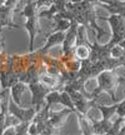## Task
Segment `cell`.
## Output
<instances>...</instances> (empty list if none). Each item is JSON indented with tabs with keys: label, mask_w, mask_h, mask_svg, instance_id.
Returning <instances> with one entry per match:
<instances>
[{
	"label": "cell",
	"mask_w": 125,
	"mask_h": 135,
	"mask_svg": "<svg viewBox=\"0 0 125 135\" xmlns=\"http://www.w3.org/2000/svg\"><path fill=\"white\" fill-rule=\"evenodd\" d=\"M96 80H98V86L103 91L108 93V95H110L114 104L119 103V100L115 97V90L118 89L119 84L121 81H124L125 79L118 76L115 74V70H105L96 76Z\"/></svg>",
	"instance_id": "obj_1"
},
{
	"label": "cell",
	"mask_w": 125,
	"mask_h": 135,
	"mask_svg": "<svg viewBox=\"0 0 125 135\" xmlns=\"http://www.w3.org/2000/svg\"><path fill=\"white\" fill-rule=\"evenodd\" d=\"M29 90L31 93V106L36 110V113H39L44 106L46 105L45 97L51 91V89L44 86L40 81H36L29 84Z\"/></svg>",
	"instance_id": "obj_2"
},
{
	"label": "cell",
	"mask_w": 125,
	"mask_h": 135,
	"mask_svg": "<svg viewBox=\"0 0 125 135\" xmlns=\"http://www.w3.org/2000/svg\"><path fill=\"white\" fill-rule=\"evenodd\" d=\"M9 113L15 115L20 120V123H30L36 115V110L31 108H23V106L16 105L14 101L10 99L9 103Z\"/></svg>",
	"instance_id": "obj_3"
},
{
	"label": "cell",
	"mask_w": 125,
	"mask_h": 135,
	"mask_svg": "<svg viewBox=\"0 0 125 135\" xmlns=\"http://www.w3.org/2000/svg\"><path fill=\"white\" fill-rule=\"evenodd\" d=\"M70 97L73 99V103H74V106H75V113L76 114H81V115H85L88 113V110L94 106V103L93 100H89L83 93L80 91H73L69 93Z\"/></svg>",
	"instance_id": "obj_4"
},
{
	"label": "cell",
	"mask_w": 125,
	"mask_h": 135,
	"mask_svg": "<svg viewBox=\"0 0 125 135\" xmlns=\"http://www.w3.org/2000/svg\"><path fill=\"white\" fill-rule=\"evenodd\" d=\"M65 33H66V31H65ZM65 33H64V31H54L53 34H50L48 36L46 44H45L41 49H39L38 53L40 54V55L48 54V51L53 48V46H56L59 44H62L64 39H65Z\"/></svg>",
	"instance_id": "obj_5"
},
{
	"label": "cell",
	"mask_w": 125,
	"mask_h": 135,
	"mask_svg": "<svg viewBox=\"0 0 125 135\" xmlns=\"http://www.w3.org/2000/svg\"><path fill=\"white\" fill-rule=\"evenodd\" d=\"M73 110H70V109H68V108H65L64 110H60V111H55V113H53V111H50L49 113V124L53 126V128H55V129H59V128H61L62 124L65 123V120H66L68 115L71 113Z\"/></svg>",
	"instance_id": "obj_6"
},
{
	"label": "cell",
	"mask_w": 125,
	"mask_h": 135,
	"mask_svg": "<svg viewBox=\"0 0 125 135\" xmlns=\"http://www.w3.org/2000/svg\"><path fill=\"white\" fill-rule=\"evenodd\" d=\"M28 88H29V85L23 81H18L16 84H14L13 86L10 88V98H11V100L14 101L16 105H19V106L23 105L21 104V97L26 91Z\"/></svg>",
	"instance_id": "obj_7"
},
{
	"label": "cell",
	"mask_w": 125,
	"mask_h": 135,
	"mask_svg": "<svg viewBox=\"0 0 125 135\" xmlns=\"http://www.w3.org/2000/svg\"><path fill=\"white\" fill-rule=\"evenodd\" d=\"M114 120H105V119H100V120L93 123V130H94V135H105L109 129L113 125Z\"/></svg>",
	"instance_id": "obj_8"
},
{
	"label": "cell",
	"mask_w": 125,
	"mask_h": 135,
	"mask_svg": "<svg viewBox=\"0 0 125 135\" xmlns=\"http://www.w3.org/2000/svg\"><path fill=\"white\" fill-rule=\"evenodd\" d=\"M95 106L100 110L101 113V119L105 120H113L114 116L116 115V108H118V103L113 104V105H100V104H95Z\"/></svg>",
	"instance_id": "obj_9"
},
{
	"label": "cell",
	"mask_w": 125,
	"mask_h": 135,
	"mask_svg": "<svg viewBox=\"0 0 125 135\" xmlns=\"http://www.w3.org/2000/svg\"><path fill=\"white\" fill-rule=\"evenodd\" d=\"M78 120H79V125H80V130H81L83 135H94V130H93V123L88 119L85 115L81 114H76Z\"/></svg>",
	"instance_id": "obj_10"
},
{
	"label": "cell",
	"mask_w": 125,
	"mask_h": 135,
	"mask_svg": "<svg viewBox=\"0 0 125 135\" xmlns=\"http://www.w3.org/2000/svg\"><path fill=\"white\" fill-rule=\"evenodd\" d=\"M38 13H39V9L36 6V0H30L29 3L23 8L20 14L23 15L24 18H26V19H30V18H36Z\"/></svg>",
	"instance_id": "obj_11"
},
{
	"label": "cell",
	"mask_w": 125,
	"mask_h": 135,
	"mask_svg": "<svg viewBox=\"0 0 125 135\" xmlns=\"http://www.w3.org/2000/svg\"><path fill=\"white\" fill-rule=\"evenodd\" d=\"M79 45H88L92 46V44L88 38V28L85 25H79L76 30V46Z\"/></svg>",
	"instance_id": "obj_12"
},
{
	"label": "cell",
	"mask_w": 125,
	"mask_h": 135,
	"mask_svg": "<svg viewBox=\"0 0 125 135\" xmlns=\"http://www.w3.org/2000/svg\"><path fill=\"white\" fill-rule=\"evenodd\" d=\"M90 50H92V46H88V45H79V46H75L74 49V55L75 58L79 59V60H86L90 56Z\"/></svg>",
	"instance_id": "obj_13"
},
{
	"label": "cell",
	"mask_w": 125,
	"mask_h": 135,
	"mask_svg": "<svg viewBox=\"0 0 125 135\" xmlns=\"http://www.w3.org/2000/svg\"><path fill=\"white\" fill-rule=\"evenodd\" d=\"M123 124H124V118H119V116H116V119L113 121L111 128L109 129V131H108L105 135H119L121 128H123Z\"/></svg>",
	"instance_id": "obj_14"
},
{
	"label": "cell",
	"mask_w": 125,
	"mask_h": 135,
	"mask_svg": "<svg viewBox=\"0 0 125 135\" xmlns=\"http://www.w3.org/2000/svg\"><path fill=\"white\" fill-rule=\"evenodd\" d=\"M60 103H61L62 105L68 108V109H70L75 113V106H74V103H73V99L70 97V94L66 93L65 90H62L61 91V95H60Z\"/></svg>",
	"instance_id": "obj_15"
},
{
	"label": "cell",
	"mask_w": 125,
	"mask_h": 135,
	"mask_svg": "<svg viewBox=\"0 0 125 135\" xmlns=\"http://www.w3.org/2000/svg\"><path fill=\"white\" fill-rule=\"evenodd\" d=\"M60 95H61L60 91H58V90H51V91L45 97L46 105L50 106V105H53V104H59V103H60Z\"/></svg>",
	"instance_id": "obj_16"
},
{
	"label": "cell",
	"mask_w": 125,
	"mask_h": 135,
	"mask_svg": "<svg viewBox=\"0 0 125 135\" xmlns=\"http://www.w3.org/2000/svg\"><path fill=\"white\" fill-rule=\"evenodd\" d=\"M64 66H65V69L69 70V71H79L80 68H81V60H79V59H76V58H73L64 64Z\"/></svg>",
	"instance_id": "obj_17"
},
{
	"label": "cell",
	"mask_w": 125,
	"mask_h": 135,
	"mask_svg": "<svg viewBox=\"0 0 125 135\" xmlns=\"http://www.w3.org/2000/svg\"><path fill=\"white\" fill-rule=\"evenodd\" d=\"M110 56L111 58H115V59H124L125 60V51L124 49L121 48L120 45H114L110 50Z\"/></svg>",
	"instance_id": "obj_18"
},
{
	"label": "cell",
	"mask_w": 125,
	"mask_h": 135,
	"mask_svg": "<svg viewBox=\"0 0 125 135\" xmlns=\"http://www.w3.org/2000/svg\"><path fill=\"white\" fill-rule=\"evenodd\" d=\"M19 124H20V120L15 115L10 114V113L6 114V119H5V129H6V128H15V126L19 125Z\"/></svg>",
	"instance_id": "obj_19"
},
{
	"label": "cell",
	"mask_w": 125,
	"mask_h": 135,
	"mask_svg": "<svg viewBox=\"0 0 125 135\" xmlns=\"http://www.w3.org/2000/svg\"><path fill=\"white\" fill-rule=\"evenodd\" d=\"M125 94V90H124ZM116 115L119 118H125V98L123 100H120L118 103V108H116Z\"/></svg>",
	"instance_id": "obj_20"
},
{
	"label": "cell",
	"mask_w": 125,
	"mask_h": 135,
	"mask_svg": "<svg viewBox=\"0 0 125 135\" xmlns=\"http://www.w3.org/2000/svg\"><path fill=\"white\" fill-rule=\"evenodd\" d=\"M54 3H55V0H36V6L39 10L46 9V8H50Z\"/></svg>",
	"instance_id": "obj_21"
},
{
	"label": "cell",
	"mask_w": 125,
	"mask_h": 135,
	"mask_svg": "<svg viewBox=\"0 0 125 135\" xmlns=\"http://www.w3.org/2000/svg\"><path fill=\"white\" fill-rule=\"evenodd\" d=\"M28 134L29 135H40V131H39L38 126L34 121H30L29 128H28Z\"/></svg>",
	"instance_id": "obj_22"
},
{
	"label": "cell",
	"mask_w": 125,
	"mask_h": 135,
	"mask_svg": "<svg viewBox=\"0 0 125 135\" xmlns=\"http://www.w3.org/2000/svg\"><path fill=\"white\" fill-rule=\"evenodd\" d=\"M16 134V130H15V128H6L3 133V135H15Z\"/></svg>",
	"instance_id": "obj_23"
},
{
	"label": "cell",
	"mask_w": 125,
	"mask_h": 135,
	"mask_svg": "<svg viewBox=\"0 0 125 135\" xmlns=\"http://www.w3.org/2000/svg\"><path fill=\"white\" fill-rule=\"evenodd\" d=\"M4 48H5V39L3 36H0V54L4 53Z\"/></svg>",
	"instance_id": "obj_24"
},
{
	"label": "cell",
	"mask_w": 125,
	"mask_h": 135,
	"mask_svg": "<svg viewBox=\"0 0 125 135\" xmlns=\"http://www.w3.org/2000/svg\"><path fill=\"white\" fill-rule=\"evenodd\" d=\"M4 3H5V0H0V6H1L3 4H4Z\"/></svg>",
	"instance_id": "obj_25"
},
{
	"label": "cell",
	"mask_w": 125,
	"mask_h": 135,
	"mask_svg": "<svg viewBox=\"0 0 125 135\" xmlns=\"http://www.w3.org/2000/svg\"><path fill=\"white\" fill-rule=\"evenodd\" d=\"M4 29H5V28H3V26H0V33H1V31H3Z\"/></svg>",
	"instance_id": "obj_26"
},
{
	"label": "cell",
	"mask_w": 125,
	"mask_h": 135,
	"mask_svg": "<svg viewBox=\"0 0 125 135\" xmlns=\"http://www.w3.org/2000/svg\"><path fill=\"white\" fill-rule=\"evenodd\" d=\"M123 128H125V118H124V124H123Z\"/></svg>",
	"instance_id": "obj_27"
},
{
	"label": "cell",
	"mask_w": 125,
	"mask_h": 135,
	"mask_svg": "<svg viewBox=\"0 0 125 135\" xmlns=\"http://www.w3.org/2000/svg\"><path fill=\"white\" fill-rule=\"evenodd\" d=\"M124 3H125V0H124Z\"/></svg>",
	"instance_id": "obj_28"
},
{
	"label": "cell",
	"mask_w": 125,
	"mask_h": 135,
	"mask_svg": "<svg viewBox=\"0 0 125 135\" xmlns=\"http://www.w3.org/2000/svg\"><path fill=\"white\" fill-rule=\"evenodd\" d=\"M58 135H59V134H58Z\"/></svg>",
	"instance_id": "obj_29"
}]
</instances>
